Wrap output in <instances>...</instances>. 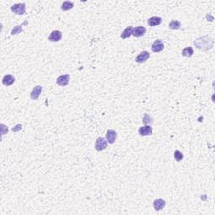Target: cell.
Masks as SVG:
<instances>
[{
	"label": "cell",
	"instance_id": "e0dca14e",
	"mask_svg": "<svg viewBox=\"0 0 215 215\" xmlns=\"http://www.w3.org/2000/svg\"><path fill=\"white\" fill-rule=\"evenodd\" d=\"M182 55L185 57H191L193 55V49L191 46L186 47L182 51Z\"/></svg>",
	"mask_w": 215,
	"mask_h": 215
},
{
	"label": "cell",
	"instance_id": "d6986e66",
	"mask_svg": "<svg viewBox=\"0 0 215 215\" xmlns=\"http://www.w3.org/2000/svg\"><path fill=\"white\" fill-rule=\"evenodd\" d=\"M142 120H143V123L145 125H148V124H153V119L151 118V115H149L147 113H145V115H144Z\"/></svg>",
	"mask_w": 215,
	"mask_h": 215
},
{
	"label": "cell",
	"instance_id": "6da1fadb",
	"mask_svg": "<svg viewBox=\"0 0 215 215\" xmlns=\"http://www.w3.org/2000/svg\"><path fill=\"white\" fill-rule=\"evenodd\" d=\"M194 45L199 50L207 51L213 46V40L207 36H202L194 41Z\"/></svg>",
	"mask_w": 215,
	"mask_h": 215
},
{
	"label": "cell",
	"instance_id": "ba28073f",
	"mask_svg": "<svg viewBox=\"0 0 215 215\" xmlns=\"http://www.w3.org/2000/svg\"><path fill=\"white\" fill-rule=\"evenodd\" d=\"M116 138H117V133L113 130H108L106 133V140L108 143L113 144L115 142Z\"/></svg>",
	"mask_w": 215,
	"mask_h": 215
},
{
	"label": "cell",
	"instance_id": "ac0fdd59",
	"mask_svg": "<svg viewBox=\"0 0 215 215\" xmlns=\"http://www.w3.org/2000/svg\"><path fill=\"white\" fill-rule=\"evenodd\" d=\"M181 27V22L178 20H172L169 24V28L171 30H178Z\"/></svg>",
	"mask_w": 215,
	"mask_h": 215
},
{
	"label": "cell",
	"instance_id": "5b68a950",
	"mask_svg": "<svg viewBox=\"0 0 215 215\" xmlns=\"http://www.w3.org/2000/svg\"><path fill=\"white\" fill-rule=\"evenodd\" d=\"M70 82V75L69 74H65L62 76L58 77L57 79V83L60 87H66L69 84Z\"/></svg>",
	"mask_w": 215,
	"mask_h": 215
},
{
	"label": "cell",
	"instance_id": "ffe728a7",
	"mask_svg": "<svg viewBox=\"0 0 215 215\" xmlns=\"http://www.w3.org/2000/svg\"><path fill=\"white\" fill-rule=\"evenodd\" d=\"M174 158L176 159V161H181L182 159H183V154H182L180 151L177 150V151H175L174 152Z\"/></svg>",
	"mask_w": 215,
	"mask_h": 215
},
{
	"label": "cell",
	"instance_id": "3957f363",
	"mask_svg": "<svg viewBox=\"0 0 215 215\" xmlns=\"http://www.w3.org/2000/svg\"><path fill=\"white\" fill-rule=\"evenodd\" d=\"M108 146V141L105 140L104 138L102 137H99L96 140V142H95V149L97 150V151H103L105 149L107 148Z\"/></svg>",
	"mask_w": 215,
	"mask_h": 215
},
{
	"label": "cell",
	"instance_id": "52a82bcc",
	"mask_svg": "<svg viewBox=\"0 0 215 215\" xmlns=\"http://www.w3.org/2000/svg\"><path fill=\"white\" fill-rule=\"evenodd\" d=\"M153 132V129L151 128L150 125H145L142 126L139 129V134L141 136H148L151 135Z\"/></svg>",
	"mask_w": 215,
	"mask_h": 215
},
{
	"label": "cell",
	"instance_id": "7c38bea8",
	"mask_svg": "<svg viewBox=\"0 0 215 215\" xmlns=\"http://www.w3.org/2000/svg\"><path fill=\"white\" fill-rule=\"evenodd\" d=\"M15 82V78L12 75H5L4 77H3V80H2V82L3 84L6 87H8V86H11L12 84H14Z\"/></svg>",
	"mask_w": 215,
	"mask_h": 215
},
{
	"label": "cell",
	"instance_id": "2e32d148",
	"mask_svg": "<svg viewBox=\"0 0 215 215\" xmlns=\"http://www.w3.org/2000/svg\"><path fill=\"white\" fill-rule=\"evenodd\" d=\"M74 7V3L71 2V1H65L62 4V10L63 11H68L71 10L72 8Z\"/></svg>",
	"mask_w": 215,
	"mask_h": 215
},
{
	"label": "cell",
	"instance_id": "44dd1931",
	"mask_svg": "<svg viewBox=\"0 0 215 215\" xmlns=\"http://www.w3.org/2000/svg\"><path fill=\"white\" fill-rule=\"evenodd\" d=\"M22 31H23L22 26L17 25V26H15L13 30H12V31H11V35H13V36L14 35H18V34H20Z\"/></svg>",
	"mask_w": 215,
	"mask_h": 215
},
{
	"label": "cell",
	"instance_id": "9c48e42d",
	"mask_svg": "<svg viewBox=\"0 0 215 215\" xmlns=\"http://www.w3.org/2000/svg\"><path fill=\"white\" fill-rule=\"evenodd\" d=\"M62 38V34L59 30H54L49 36V41L51 42H58Z\"/></svg>",
	"mask_w": 215,
	"mask_h": 215
},
{
	"label": "cell",
	"instance_id": "5bb4252c",
	"mask_svg": "<svg viewBox=\"0 0 215 215\" xmlns=\"http://www.w3.org/2000/svg\"><path fill=\"white\" fill-rule=\"evenodd\" d=\"M161 21H162V19H161V17L153 16V17H151V18L149 19L148 21H147V23H148L149 25L151 26V27H155V26H157L159 25H161Z\"/></svg>",
	"mask_w": 215,
	"mask_h": 215
},
{
	"label": "cell",
	"instance_id": "8fae6325",
	"mask_svg": "<svg viewBox=\"0 0 215 215\" xmlns=\"http://www.w3.org/2000/svg\"><path fill=\"white\" fill-rule=\"evenodd\" d=\"M153 206L155 210H156V211L162 210L166 206V201L164 199H161V198H157L154 201Z\"/></svg>",
	"mask_w": 215,
	"mask_h": 215
},
{
	"label": "cell",
	"instance_id": "30bf717a",
	"mask_svg": "<svg viewBox=\"0 0 215 215\" xmlns=\"http://www.w3.org/2000/svg\"><path fill=\"white\" fill-rule=\"evenodd\" d=\"M42 90H43V87L41 86H36L34 87L32 92L30 93V97L32 100H37L40 97V95L42 92Z\"/></svg>",
	"mask_w": 215,
	"mask_h": 215
},
{
	"label": "cell",
	"instance_id": "7a4b0ae2",
	"mask_svg": "<svg viewBox=\"0 0 215 215\" xmlns=\"http://www.w3.org/2000/svg\"><path fill=\"white\" fill-rule=\"evenodd\" d=\"M25 3H16L11 6V11L17 15H23L25 13Z\"/></svg>",
	"mask_w": 215,
	"mask_h": 215
},
{
	"label": "cell",
	"instance_id": "9a60e30c",
	"mask_svg": "<svg viewBox=\"0 0 215 215\" xmlns=\"http://www.w3.org/2000/svg\"><path fill=\"white\" fill-rule=\"evenodd\" d=\"M133 30L134 28L132 26H129L127 28L124 30L122 32V34L120 35V37L122 39H128L129 37H130L133 34Z\"/></svg>",
	"mask_w": 215,
	"mask_h": 215
},
{
	"label": "cell",
	"instance_id": "277c9868",
	"mask_svg": "<svg viewBox=\"0 0 215 215\" xmlns=\"http://www.w3.org/2000/svg\"><path fill=\"white\" fill-rule=\"evenodd\" d=\"M164 47V44L161 40H156V41H154L152 46H151V51L155 53H158V52H161V51H163Z\"/></svg>",
	"mask_w": 215,
	"mask_h": 215
},
{
	"label": "cell",
	"instance_id": "4fadbf2b",
	"mask_svg": "<svg viewBox=\"0 0 215 215\" xmlns=\"http://www.w3.org/2000/svg\"><path fill=\"white\" fill-rule=\"evenodd\" d=\"M146 32V29L144 26H137L133 30V34L132 36H134L136 38H139L144 35Z\"/></svg>",
	"mask_w": 215,
	"mask_h": 215
},
{
	"label": "cell",
	"instance_id": "8992f818",
	"mask_svg": "<svg viewBox=\"0 0 215 215\" xmlns=\"http://www.w3.org/2000/svg\"><path fill=\"white\" fill-rule=\"evenodd\" d=\"M149 58H150V53H149L148 51H141V53L139 54L138 56L136 57L135 62H137V63L141 64V63L146 62Z\"/></svg>",
	"mask_w": 215,
	"mask_h": 215
}]
</instances>
